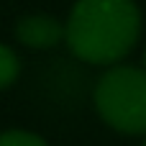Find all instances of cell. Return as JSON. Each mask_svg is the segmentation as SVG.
Instances as JSON below:
<instances>
[{
	"mask_svg": "<svg viewBox=\"0 0 146 146\" xmlns=\"http://www.w3.org/2000/svg\"><path fill=\"white\" fill-rule=\"evenodd\" d=\"M0 146H51L49 139H44L41 133L31 131V128H3L0 131Z\"/></svg>",
	"mask_w": 146,
	"mask_h": 146,
	"instance_id": "cell-5",
	"label": "cell"
},
{
	"mask_svg": "<svg viewBox=\"0 0 146 146\" xmlns=\"http://www.w3.org/2000/svg\"><path fill=\"white\" fill-rule=\"evenodd\" d=\"M141 67L146 69V46H144V54H141Z\"/></svg>",
	"mask_w": 146,
	"mask_h": 146,
	"instance_id": "cell-6",
	"label": "cell"
},
{
	"mask_svg": "<svg viewBox=\"0 0 146 146\" xmlns=\"http://www.w3.org/2000/svg\"><path fill=\"white\" fill-rule=\"evenodd\" d=\"M13 41L26 51H54L64 46V18L54 13H26L13 23Z\"/></svg>",
	"mask_w": 146,
	"mask_h": 146,
	"instance_id": "cell-3",
	"label": "cell"
},
{
	"mask_svg": "<svg viewBox=\"0 0 146 146\" xmlns=\"http://www.w3.org/2000/svg\"><path fill=\"white\" fill-rule=\"evenodd\" d=\"M90 100L105 128L133 139L146 136V69L141 64L121 62L100 69Z\"/></svg>",
	"mask_w": 146,
	"mask_h": 146,
	"instance_id": "cell-2",
	"label": "cell"
},
{
	"mask_svg": "<svg viewBox=\"0 0 146 146\" xmlns=\"http://www.w3.org/2000/svg\"><path fill=\"white\" fill-rule=\"evenodd\" d=\"M23 74V59L13 44L0 41V92L10 90Z\"/></svg>",
	"mask_w": 146,
	"mask_h": 146,
	"instance_id": "cell-4",
	"label": "cell"
},
{
	"mask_svg": "<svg viewBox=\"0 0 146 146\" xmlns=\"http://www.w3.org/2000/svg\"><path fill=\"white\" fill-rule=\"evenodd\" d=\"M141 146H146V136H144V139H141Z\"/></svg>",
	"mask_w": 146,
	"mask_h": 146,
	"instance_id": "cell-7",
	"label": "cell"
},
{
	"mask_svg": "<svg viewBox=\"0 0 146 146\" xmlns=\"http://www.w3.org/2000/svg\"><path fill=\"white\" fill-rule=\"evenodd\" d=\"M144 36L139 0H74L64 15V46L77 64L108 69L128 62Z\"/></svg>",
	"mask_w": 146,
	"mask_h": 146,
	"instance_id": "cell-1",
	"label": "cell"
}]
</instances>
